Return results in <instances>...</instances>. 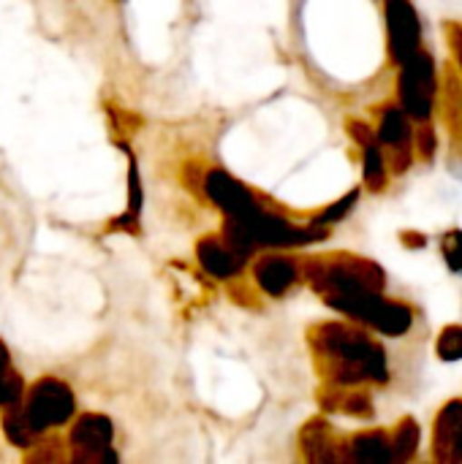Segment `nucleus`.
<instances>
[{"mask_svg": "<svg viewBox=\"0 0 462 464\" xmlns=\"http://www.w3.org/2000/svg\"><path fill=\"white\" fill-rule=\"evenodd\" d=\"M308 277L316 294L354 321L373 326L387 337H403L414 324V310L387 299V275L378 264L359 256H332L308 264Z\"/></svg>", "mask_w": 462, "mask_h": 464, "instance_id": "1", "label": "nucleus"}, {"mask_svg": "<svg viewBox=\"0 0 462 464\" xmlns=\"http://www.w3.org/2000/svg\"><path fill=\"white\" fill-rule=\"evenodd\" d=\"M310 343L324 364V372L338 386L389 381L384 348L359 329H351L346 324H321L319 329H313Z\"/></svg>", "mask_w": 462, "mask_h": 464, "instance_id": "2", "label": "nucleus"}, {"mask_svg": "<svg viewBox=\"0 0 462 464\" xmlns=\"http://www.w3.org/2000/svg\"><path fill=\"white\" fill-rule=\"evenodd\" d=\"M436 92H438V82H436V60L428 52H417L411 54L406 63H400V76H398V98H400V109L417 120L425 122L433 114L436 106Z\"/></svg>", "mask_w": 462, "mask_h": 464, "instance_id": "3", "label": "nucleus"}, {"mask_svg": "<svg viewBox=\"0 0 462 464\" xmlns=\"http://www.w3.org/2000/svg\"><path fill=\"white\" fill-rule=\"evenodd\" d=\"M389 27V54L400 65L422 49V22L411 0H384Z\"/></svg>", "mask_w": 462, "mask_h": 464, "instance_id": "4", "label": "nucleus"}, {"mask_svg": "<svg viewBox=\"0 0 462 464\" xmlns=\"http://www.w3.org/2000/svg\"><path fill=\"white\" fill-rule=\"evenodd\" d=\"M74 411V400H71V392L57 383V381H41L33 394H30V402H27V421L30 427L38 432L44 427H52V424H63Z\"/></svg>", "mask_w": 462, "mask_h": 464, "instance_id": "5", "label": "nucleus"}, {"mask_svg": "<svg viewBox=\"0 0 462 464\" xmlns=\"http://www.w3.org/2000/svg\"><path fill=\"white\" fill-rule=\"evenodd\" d=\"M378 144L389 147L395 152L392 158V171L403 174L411 166V152H414V136H411V122L408 114L400 106H387L381 114V125L376 133Z\"/></svg>", "mask_w": 462, "mask_h": 464, "instance_id": "6", "label": "nucleus"}, {"mask_svg": "<svg viewBox=\"0 0 462 464\" xmlns=\"http://www.w3.org/2000/svg\"><path fill=\"white\" fill-rule=\"evenodd\" d=\"M433 457L441 464L462 462V400H449L433 427Z\"/></svg>", "mask_w": 462, "mask_h": 464, "instance_id": "7", "label": "nucleus"}, {"mask_svg": "<svg viewBox=\"0 0 462 464\" xmlns=\"http://www.w3.org/2000/svg\"><path fill=\"white\" fill-rule=\"evenodd\" d=\"M207 190H210V196H212L229 215H234V218H245V215H251V212L259 209L256 201L251 198V193H248L240 182H234L231 177H226V174H221V171H215V174L207 177Z\"/></svg>", "mask_w": 462, "mask_h": 464, "instance_id": "8", "label": "nucleus"}, {"mask_svg": "<svg viewBox=\"0 0 462 464\" xmlns=\"http://www.w3.org/2000/svg\"><path fill=\"white\" fill-rule=\"evenodd\" d=\"M343 459L362 464H389L392 462V440H389V432L370 430V432H362V435L351 438Z\"/></svg>", "mask_w": 462, "mask_h": 464, "instance_id": "9", "label": "nucleus"}, {"mask_svg": "<svg viewBox=\"0 0 462 464\" xmlns=\"http://www.w3.org/2000/svg\"><path fill=\"white\" fill-rule=\"evenodd\" d=\"M259 275V283L267 294L272 296H280L283 291H289L297 280V264L291 258H283V256H270L259 264L256 269Z\"/></svg>", "mask_w": 462, "mask_h": 464, "instance_id": "10", "label": "nucleus"}, {"mask_svg": "<svg viewBox=\"0 0 462 464\" xmlns=\"http://www.w3.org/2000/svg\"><path fill=\"white\" fill-rule=\"evenodd\" d=\"M199 256H202L204 269L212 272V275H218V277L234 275V272L242 266V261H245V256L237 253L231 245H221V242H215V239L204 242V245L199 247Z\"/></svg>", "mask_w": 462, "mask_h": 464, "instance_id": "11", "label": "nucleus"}, {"mask_svg": "<svg viewBox=\"0 0 462 464\" xmlns=\"http://www.w3.org/2000/svg\"><path fill=\"white\" fill-rule=\"evenodd\" d=\"M302 446H305V457L313 462H332L338 459V454L332 451V430L324 419H316L305 427L302 432Z\"/></svg>", "mask_w": 462, "mask_h": 464, "instance_id": "12", "label": "nucleus"}, {"mask_svg": "<svg viewBox=\"0 0 462 464\" xmlns=\"http://www.w3.org/2000/svg\"><path fill=\"white\" fill-rule=\"evenodd\" d=\"M109 440H112V427L106 419H98V416L82 419V424L74 430V446L87 449L90 451L87 457H93V451H98V449H106Z\"/></svg>", "mask_w": 462, "mask_h": 464, "instance_id": "13", "label": "nucleus"}, {"mask_svg": "<svg viewBox=\"0 0 462 464\" xmlns=\"http://www.w3.org/2000/svg\"><path fill=\"white\" fill-rule=\"evenodd\" d=\"M389 440H392V462H411L419 451L422 430L414 419H403L389 435Z\"/></svg>", "mask_w": 462, "mask_h": 464, "instance_id": "14", "label": "nucleus"}, {"mask_svg": "<svg viewBox=\"0 0 462 464\" xmlns=\"http://www.w3.org/2000/svg\"><path fill=\"white\" fill-rule=\"evenodd\" d=\"M362 150H365V182L373 193H378L387 188V163L381 155V144L376 141V144H368Z\"/></svg>", "mask_w": 462, "mask_h": 464, "instance_id": "15", "label": "nucleus"}, {"mask_svg": "<svg viewBox=\"0 0 462 464\" xmlns=\"http://www.w3.org/2000/svg\"><path fill=\"white\" fill-rule=\"evenodd\" d=\"M436 353H438V359H441V362H460L462 359V326L460 324H452V326H447V329L438 334Z\"/></svg>", "mask_w": 462, "mask_h": 464, "instance_id": "16", "label": "nucleus"}, {"mask_svg": "<svg viewBox=\"0 0 462 464\" xmlns=\"http://www.w3.org/2000/svg\"><path fill=\"white\" fill-rule=\"evenodd\" d=\"M441 253H444V261L449 264L452 272H462V231L460 228H452L444 234L441 239Z\"/></svg>", "mask_w": 462, "mask_h": 464, "instance_id": "17", "label": "nucleus"}, {"mask_svg": "<svg viewBox=\"0 0 462 464\" xmlns=\"http://www.w3.org/2000/svg\"><path fill=\"white\" fill-rule=\"evenodd\" d=\"M335 411H343L346 416H357V419H370L373 402L368 394H349V397H340V402H335Z\"/></svg>", "mask_w": 462, "mask_h": 464, "instance_id": "18", "label": "nucleus"}, {"mask_svg": "<svg viewBox=\"0 0 462 464\" xmlns=\"http://www.w3.org/2000/svg\"><path fill=\"white\" fill-rule=\"evenodd\" d=\"M357 198H359V190H351L349 196H343L340 201H335L327 212H321L313 223H316V226H327V223H335V220L346 218V215L351 212V207L357 204Z\"/></svg>", "mask_w": 462, "mask_h": 464, "instance_id": "19", "label": "nucleus"}, {"mask_svg": "<svg viewBox=\"0 0 462 464\" xmlns=\"http://www.w3.org/2000/svg\"><path fill=\"white\" fill-rule=\"evenodd\" d=\"M417 147H419V155H422L425 160H433V158H436L438 139H436V130H433V125H430L428 120L422 122V128H419V133H417Z\"/></svg>", "mask_w": 462, "mask_h": 464, "instance_id": "20", "label": "nucleus"}, {"mask_svg": "<svg viewBox=\"0 0 462 464\" xmlns=\"http://www.w3.org/2000/svg\"><path fill=\"white\" fill-rule=\"evenodd\" d=\"M22 383L16 381V375H8L0 370V405H14L19 400Z\"/></svg>", "mask_w": 462, "mask_h": 464, "instance_id": "21", "label": "nucleus"}, {"mask_svg": "<svg viewBox=\"0 0 462 464\" xmlns=\"http://www.w3.org/2000/svg\"><path fill=\"white\" fill-rule=\"evenodd\" d=\"M349 133H351V139H354L359 147H368V144H376V141H378L376 133H373V128L365 125L362 120H351V122H349Z\"/></svg>", "mask_w": 462, "mask_h": 464, "instance_id": "22", "label": "nucleus"}, {"mask_svg": "<svg viewBox=\"0 0 462 464\" xmlns=\"http://www.w3.org/2000/svg\"><path fill=\"white\" fill-rule=\"evenodd\" d=\"M447 38H449V46L455 49V57H457V63H460L462 68V24L449 22L447 24Z\"/></svg>", "mask_w": 462, "mask_h": 464, "instance_id": "23", "label": "nucleus"}, {"mask_svg": "<svg viewBox=\"0 0 462 464\" xmlns=\"http://www.w3.org/2000/svg\"><path fill=\"white\" fill-rule=\"evenodd\" d=\"M400 239H403V245H406V247H411V250H422V247H428V237H425V234H419V231H403V234H400Z\"/></svg>", "mask_w": 462, "mask_h": 464, "instance_id": "24", "label": "nucleus"}, {"mask_svg": "<svg viewBox=\"0 0 462 464\" xmlns=\"http://www.w3.org/2000/svg\"><path fill=\"white\" fill-rule=\"evenodd\" d=\"M3 367H5V348L0 345V370H3Z\"/></svg>", "mask_w": 462, "mask_h": 464, "instance_id": "25", "label": "nucleus"}]
</instances>
